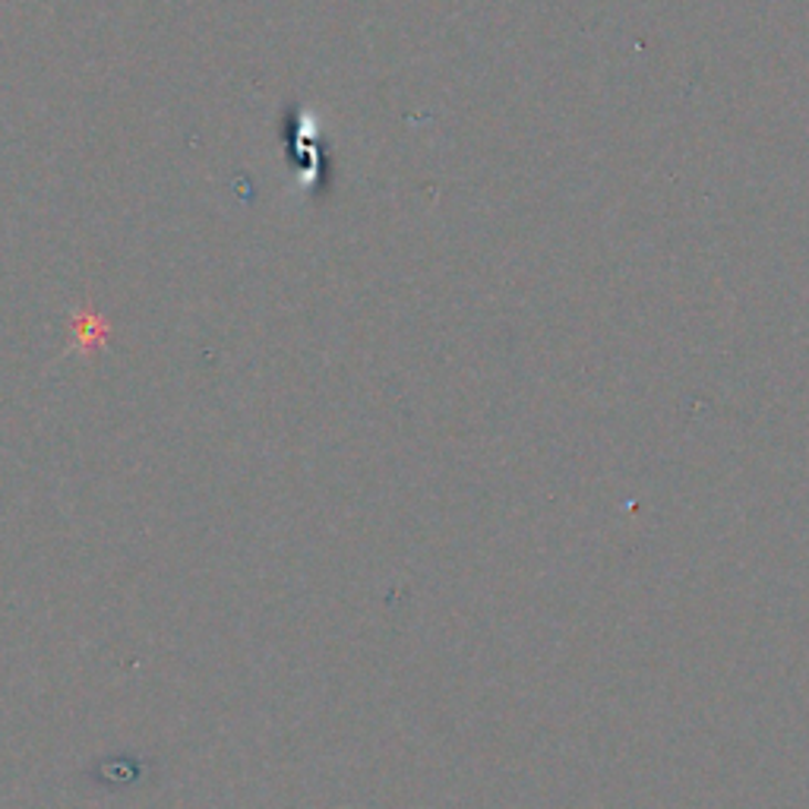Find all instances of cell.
<instances>
[{
    "label": "cell",
    "mask_w": 809,
    "mask_h": 809,
    "mask_svg": "<svg viewBox=\"0 0 809 809\" xmlns=\"http://www.w3.org/2000/svg\"><path fill=\"white\" fill-rule=\"evenodd\" d=\"M112 338V323L98 314L95 307L83 304L70 314V348L83 358L98 355Z\"/></svg>",
    "instance_id": "1"
}]
</instances>
